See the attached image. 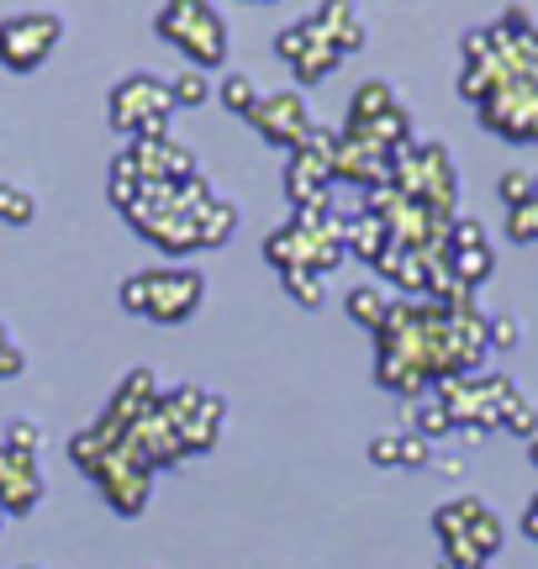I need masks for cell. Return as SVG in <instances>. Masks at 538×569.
Here are the masks:
<instances>
[{"label": "cell", "instance_id": "cell-35", "mask_svg": "<svg viewBox=\"0 0 538 569\" xmlns=\"http://www.w3.org/2000/svg\"><path fill=\"white\" fill-rule=\"evenodd\" d=\"M11 375H21V348L11 343V332L0 327V380H11Z\"/></svg>", "mask_w": 538, "mask_h": 569}, {"label": "cell", "instance_id": "cell-31", "mask_svg": "<svg viewBox=\"0 0 538 569\" xmlns=\"http://www.w3.org/2000/svg\"><path fill=\"white\" fill-rule=\"evenodd\" d=\"M401 465H407V469H428V465H434V448H428V438H422V432H401Z\"/></svg>", "mask_w": 538, "mask_h": 569}, {"label": "cell", "instance_id": "cell-39", "mask_svg": "<svg viewBox=\"0 0 538 569\" xmlns=\"http://www.w3.org/2000/svg\"><path fill=\"white\" fill-rule=\"evenodd\" d=\"M444 569H465V565H444Z\"/></svg>", "mask_w": 538, "mask_h": 569}, {"label": "cell", "instance_id": "cell-7", "mask_svg": "<svg viewBox=\"0 0 538 569\" xmlns=\"http://www.w3.org/2000/svg\"><path fill=\"white\" fill-rule=\"evenodd\" d=\"M480 122L512 142H538V74H512L480 101Z\"/></svg>", "mask_w": 538, "mask_h": 569}, {"label": "cell", "instance_id": "cell-32", "mask_svg": "<svg viewBox=\"0 0 538 569\" xmlns=\"http://www.w3.org/2000/svg\"><path fill=\"white\" fill-rule=\"evenodd\" d=\"M370 465H380V469L401 465V432H380V438H370Z\"/></svg>", "mask_w": 538, "mask_h": 569}, {"label": "cell", "instance_id": "cell-15", "mask_svg": "<svg viewBox=\"0 0 538 569\" xmlns=\"http://www.w3.org/2000/svg\"><path fill=\"white\" fill-rule=\"evenodd\" d=\"M343 248L375 264V259H380V253L391 248V227L380 222L375 211H359V217H349V227H343Z\"/></svg>", "mask_w": 538, "mask_h": 569}, {"label": "cell", "instance_id": "cell-30", "mask_svg": "<svg viewBox=\"0 0 538 569\" xmlns=\"http://www.w3.org/2000/svg\"><path fill=\"white\" fill-rule=\"evenodd\" d=\"M501 201L507 206H522V201H534L538 190H534V174H528V169H507V174H501Z\"/></svg>", "mask_w": 538, "mask_h": 569}, {"label": "cell", "instance_id": "cell-11", "mask_svg": "<svg viewBox=\"0 0 538 569\" xmlns=\"http://www.w3.org/2000/svg\"><path fill=\"white\" fill-rule=\"evenodd\" d=\"M127 163H132V174L143 184H186L201 174L196 153L180 148V142H169V138H138L127 148Z\"/></svg>", "mask_w": 538, "mask_h": 569}, {"label": "cell", "instance_id": "cell-4", "mask_svg": "<svg viewBox=\"0 0 538 569\" xmlns=\"http://www.w3.org/2000/svg\"><path fill=\"white\" fill-rule=\"evenodd\" d=\"M518 401V390L507 375H455V380H438V407L455 417V427L465 432H486L507 417V407Z\"/></svg>", "mask_w": 538, "mask_h": 569}, {"label": "cell", "instance_id": "cell-21", "mask_svg": "<svg viewBox=\"0 0 538 569\" xmlns=\"http://www.w3.org/2000/svg\"><path fill=\"white\" fill-rule=\"evenodd\" d=\"M222 106H228L232 117L249 122V111L259 106V84H253L249 74H228V80H222Z\"/></svg>", "mask_w": 538, "mask_h": 569}, {"label": "cell", "instance_id": "cell-6", "mask_svg": "<svg viewBox=\"0 0 538 569\" xmlns=\"http://www.w3.org/2000/svg\"><path fill=\"white\" fill-rule=\"evenodd\" d=\"M63 21L53 11H17L0 21V69L11 74H32L48 63V53L59 48Z\"/></svg>", "mask_w": 538, "mask_h": 569}, {"label": "cell", "instance_id": "cell-38", "mask_svg": "<svg viewBox=\"0 0 538 569\" xmlns=\"http://www.w3.org/2000/svg\"><path fill=\"white\" fill-rule=\"evenodd\" d=\"M6 517H11V511H6V507H0V528H6Z\"/></svg>", "mask_w": 538, "mask_h": 569}, {"label": "cell", "instance_id": "cell-28", "mask_svg": "<svg viewBox=\"0 0 538 569\" xmlns=\"http://www.w3.org/2000/svg\"><path fill=\"white\" fill-rule=\"evenodd\" d=\"M518 338H522V322L512 317V311H497V317H486V343L491 348H518Z\"/></svg>", "mask_w": 538, "mask_h": 569}, {"label": "cell", "instance_id": "cell-22", "mask_svg": "<svg viewBox=\"0 0 538 569\" xmlns=\"http://www.w3.org/2000/svg\"><path fill=\"white\" fill-rule=\"evenodd\" d=\"M38 217V201L21 190V184H0V222H11V227H27Z\"/></svg>", "mask_w": 538, "mask_h": 569}, {"label": "cell", "instance_id": "cell-19", "mask_svg": "<svg viewBox=\"0 0 538 569\" xmlns=\"http://www.w3.org/2000/svg\"><path fill=\"white\" fill-rule=\"evenodd\" d=\"M338 63H343V53H338V48H332L328 38H317V42L307 48V53H301V59L290 63V74H296L301 84H311V80H322V74H332Z\"/></svg>", "mask_w": 538, "mask_h": 569}, {"label": "cell", "instance_id": "cell-29", "mask_svg": "<svg viewBox=\"0 0 538 569\" xmlns=\"http://www.w3.org/2000/svg\"><path fill=\"white\" fill-rule=\"evenodd\" d=\"M501 427H507V432H518V438H528V443H534L538 438V407L534 401H512V407H507V417H501Z\"/></svg>", "mask_w": 538, "mask_h": 569}, {"label": "cell", "instance_id": "cell-9", "mask_svg": "<svg viewBox=\"0 0 538 569\" xmlns=\"http://www.w3.org/2000/svg\"><path fill=\"white\" fill-rule=\"evenodd\" d=\"M165 411H169V422H175V432H180L186 453L211 448V443H217V432H222V401H217L211 390H196V386L169 390Z\"/></svg>", "mask_w": 538, "mask_h": 569}, {"label": "cell", "instance_id": "cell-13", "mask_svg": "<svg viewBox=\"0 0 538 569\" xmlns=\"http://www.w3.org/2000/svg\"><path fill=\"white\" fill-rule=\"evenodd\" d=\"M328 180L332 169L322 159H311L307 148H296L286 163V196L296 211H311V206H328Z\"/></svg>", "mask_w": 538, "mask_h": 569}, {"label": "cell", "instance_id": "cell-20", "mask_svg": "<svg viewBox=\"0 0 538 569\" xmlns=\"http://www.w3.org/2000/svg\"><path fill=\"white\" fill-rule=\"evenodd\" d=\"M386 311H391V301H386V290H380V284H359V290H349V317H353L359 327L380 332Z\"/></svg>", "mask_w": 538, "mask_h": 569}, {"label": "cell", "instance_id": "cell-36", "mask_svg": "<svg viewBox=\"0 0 538 569\" xmlns=\"http://www.w3.org/2000/svg\"><path fill=\"white\" fill-rule=\"evenodd\" d=\"M522 528H528V538L538 543V496H534V507H528V517H522Z\"/></svg>", "mask_w": 538, "mask_h": 569}, {"label": "cell", "instance_id": "cell-12", "mask_svg": "<svg viewBox=\"0 0 538 569\" xmlns=\"http://www.w3.org/2000/svg\"><path fill=\"white\" fill-rule=\"evenodd\" d=\"M42 496V475H38V459L21 453V448H0V507L21 517L32 511Z\"/></svg>", "mask_w": 538, "mask_h": 569}, {"label": "cell", "instance_id": "cell-8", "mask_svg": "<svg viewBox=\"0 0 538 569\" xmlns=\"http://www.w3.org/2000/svg\"><path fill=\"white\" fill-rule=\"evenodd\" d=\"M253 132L265 142H275V148H286V153H296L301 142H307L311 132V117H307V101H301V90H269V96H259V106L249 111Z\"/></svg>", "mask_w": 538, "mask_h": 569}, {"label": "cell", "instance_id": "cell-25", "mask_svg": "<svg viewBox=\"0 0 538 569\" xmlns=\"http://www.w3.org/2000/svg\"><path fill=\"white\" fill-rule=\"evenodd\" d=\"M407 417H412V432H422L428 443H434V438H444V432H455V417L438 407V401H428V407H417V411L407 407Z\"/></svg>", "mask_w": 538, "mask_h": 569}, {"label": "cell", "instance_id": "cell-37", "mask_svg": "<svg viewBox=\"0 0 538 569\" xmlns=\"http://www.w3.org/2000/svg\"><path fill=\"white\" fill-rule=\"evenodd\" d=\"M528 459H534V469H538V438H534V443H528Z\"/></svg>", "mask_w": 538, "mask_h": 569}, {"label": "cell", "instance_id": "cell-16", "mask_svg": "<svg viewBox=\"0 0 538 569\" xmlns=\"http://www.w3.org/2000/svg\"><path fill=\"white\" fill-rule=\"evenodd\" d=\"M391 106H396V90L386 80L359 84V90H353V101H349V132H365V127L380 122Z\"/></svg>", "mask_w": 538, "mask_h": 569}, {"label": "cell", "instance_id": "cell-18", "mask_svg": "<svg viewBox=\"0 0 538 569\" xmlns=\"http://www.w3.org/2000/svg\"><path fill=\"white\" fill-rule=\"evenodd\" d=\"M449 269H455V280L465 284V290H476V284L497 269V253H491V243L486 248H449Z\"/></svg>", "mask_w": 538, "mask_h": 569}, {"label": "cell", "instance_id": "cell-1", "mask_svg": "<svg viewBox=\"0 0 538 569\" xmlns=\"http://www.w3.org/2000/svg\"><path fill=\"white\" fill-rule=\"evenodd\" d=\"M201 301H207V280L196 269H143V274L122 280V306L148 322H190Z\"/></svg>", "mask_w": 538, "mask_h": 569}, {"label": "cell", "instance_id": "cell-33", "mask_svg": "<svg viewBox=\"0 0 538 569\" xmlns=\"http://www.w3.org/2000/svg\"><path fill=\"white\" fill-rule=\"evenodd\" d=\"M449 248H486V227L455 217V227H449Z\"/></svg>", "mask_w": 538, "mask_h": 569}, {"label": "cell", "instance_id": "cell-24", "mask_svg": "<svg viewBox=\"0 0 538 569\" xmlns=\"http://www.w3.org/2000/svg\"><path fill=\"white\" fill-rule=\"evenodd\" d=\"M169 96H175V106H207L211 80L201 74V69H186V74H175V80H169Z\"/></svg>", "mask_w": 538, "mask_h": 569}, {"label": "cell", "instance_id": "cell-23", "mask_svg": "<svg viewBox=\"0 0 538 569\" xmlns=\"http://www.w3.org/2000/svg\"><path fill=\"white\" fill-rule=\"evenodd\" d=\"M317 38H322V32H317V27H311V17H307V21H296V27H286V32L275 38V53H280L286 63H296Z\"/></svg>", "mask_w": 538, "mask_h": 569}, {"label": "cell", "instance_id": "cell-14", "mask_svg": "<svg viewBox=\"0 0 538 569\" xmlns=\"http://www.w3.org/2000/svg\"><path fill=\"white\" fill-rule=\"evenodd\" d=\"M311 27H317L343 59L365 48V21H359V6H353V0H322V6L311 11Z\"/></svg>", "mask_w": 538, "mask_h": 569}, {"label": "cell", "instance_id": "cell-5", "mask_svg": "<svg viewBox=\"0 0 538 569\" xmlns=\"http://www.w3.org/2000/svg\"><path fill=\"white\" fill-rule=\"evenodd\" d=\"M169 111H175V96H169V80L159 74H127L111 90V127L127 132V138H169Z\"/></svg>", "mask_w": 538, "mask_h": 569}, {"label": "cell", "instance_id": "cell-34", "mask_svg": "<svg viewBox=\"0 0 538 569\" xmlns=\"http://www.w3.org/2000/svg\"><path fill=\"white\" fill-rule=\"evenodd\" d=\"M38 443H42L38 422H11V432H6V448H21V453H38Z\"/></svg>", "mask_w": 538, "mask_h": 569}, {"label": "cell", "instance_id": "cell-10", "mask_svg": "<svg viewBox=\"0 0 538 569\" xmlns=\"http://www.w3.org/2000/svg\"><path fill=\"white\" fill-rule=\"evenodd\" d=\"M391 169H396V153L391 148H380L375 138L365 132H338V153H332V180H353L375 190V184H391Z\"/></svg>", "mask_w": 538, "mask_h": 569}, {"label": "cell", "instance_id": "cell-3", "mask_svg": "<svg viewBox=\"0 0 538 569\" xmlns=\"http://www.w3.org/2000/svg\"><path fill=\"white\" fill-rule=\"evenodd\" d=\"M434 532L444 538V565H465V569H486L491 553H501V522L491 517V507L480 496L449 501L434 511Z\"/></svg>", "mask_w": 538, "mask_h": 569}, {"label": "cell", "instance_id": "cell-40", "mask_svg": "<svg viewBox=\"0 0 538 569\" xmlns=\"http://www.w3.org/2000/svg\"><path fill=\"white\" fill-rule=\"evenodd\" d=\"M21 569H32V565H21Z\"/></svg>", "mask_w": 538, "mask_h": 569}, {"label": "cell", "instance_id": "cell-26", "mask_svg": "<svg viewBox=\"0 0 538 569\" xmlns=\"http://www.w3.org/2000/svg\"><path fill=\"white\" fill-rule=\"evenodd\" d=\"M507 238L512 243H538V196L507 211Z\"/></svg>", "mask_w": 538, "mask_h": 569}, {"label": "cell", "instance_id": "cell-2", "mask_svg": "<svg viewBox=\"0 0 538 569\" xmlns=\"http://www.w3.org/2000/svg\"><path fill=\"white\" fill-rule=\"evenodd\" d=\"M153 32L175 42L190 59V69H201V74L228 63V27H222V17L211 11L207 0H165L159 17H153Z\"/></svg>", "mask_w": 538, "mask_h": 569}, {"label": "cell", "instance_id": "cell-27", "mask_svg": "<svg viewBox=\"0 0 538 569\" xmlns=\"http://www.w3.org/2000/svg\"><path fill=\"white\" fill-rule=\"evenodd\" d=\"M280 280H286V290L301 306H322V274H311V269H280Z\"/></svg>", "mask_w": 538, "mask_h": 569}, {"label": "cell", "instance_id": "cell-17", "mask_svg": "<svg viewBox=\"0 0 538 569\" xmlns=\"http://www.w3.org/2000/svg\"><path fill=\"white\" fill-rule=\"evenodd\" d=\"M232 227H238L232 201H217V196H211V201L201 206V217H196V248H222L232 238Z\"/></svg>", "mask_w": 538, "mask_h": 569}]
</instances>
